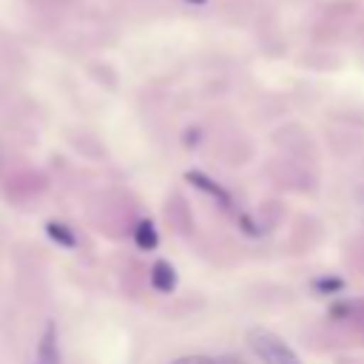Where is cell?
Segmentation results:
<instances>
[{
	"instance_id": "cell-1",
	"label": "cell",
	"mask_w": 364,
	"mask_h": 364,
	"mask_svg": "<svg viewBox=\"0 0 364 364\" xmlns=\"http://www.w3.org/2000/svg\"><path fill=\"white\" fill-rule=\"evenodd\" d=\"M247 344L256 353L262 364H301L299 353L273 330L267 327H250L247 330Z\"/></svg>"
},
{
	"instance_id": "cell-2",
	"label": "cell",
	"mask_w": 364,
	"mask_h": 364,
	"mask_svg": "<svg viewBox=\"0 0 364 364\" xmlns=\"http://www.w3.org/2000/svg\"><path fill=\"white\" fill-rule=\"evenodd\" d=\"M34 364H60V333L54 321L43 327V336L34 350Z\"/></svg>"
},
{
	"instance_id": "cell-3",
	"label": "cell",
	"mask_w": 364,
	"mask_h": 364,
	"mask_svg": "<svg viewBox=\"0 0 364 364\" xmlns=\"http://www.w3.org/2000/svg\"><path fill=\"white\" fill-rule=\"evenodd\" d=\"M148 279H151V287L159 290V293H173L176 290V267L165 259H156L148 270Z\"/></svg>"
},
{
	"instance_id": "cell-4",
	"label": "cell",
	"mask_w": 364,
	"mask_h": 364,
	"mask_svg": "<svg viewBox=\"0 0 364 364\" xmlns=\"http://www.w3.org/2000/svg\"><path fill=\"white\" fill-rule=\"evenodd\" d=\"M134 242H136V247H139V250H154V247L159 245L156 225H154L151 219L136 222V228H134Z\"/></svg>"
},
{
	"instance_id": "cell-5",
	"label": "cell",
	"mask_w": 364,
	"mask_h": 364,
	"mask_svg": "<svg viewBox=\"0 0 364 364\" xmlns=\"http://www.w3.org/2000/svg\"><path fill=\"white\" fill-rule=\"evenodd\" d=\"M46 233L60 245V247H77V233L65 225V222H57V219H51V222H46Z\"/></svg>"
},
{
	"instance_id": "cell-6",
	"label": "cell",
	"mask_w": 364,
	"mask_h": 364,
	"mask_svg": "<svg viewBox=\"0 0 364 364\" xmlns=\"http://www.w3.org/2000/svg\"><path fill=\"white\" fill-rule=\"evenodd\" d=\"M188 179H191L196 188H202L205 193H210L213 199H219V205H222V208H230V196H228V193H225L219 185H213V182H210L205 173H199V171H191V173H188Z\"/></svg>"
},
{
	"instance_id": "cell-7",
	"label": "cell",
	"mask_w": 364,
	"mask_h": 364,
	"mask_svg": "<svg viewBox=\"0 0 364 364\" xmlns=\"http://www.w3.org/2000/svg\"><path fill=\"white\" fill-rule=\"evenodd\" d=\"M173 364H216V358H210V355H182Z\"/></svg>"
},
{
	"instance_id": "cell-8",
	"label": "cell",
	"mask_w": 364,
	"mask_h": 364,
	"mask_svg": "<svg viewBox=\"0 0 364 364\" xmlns=\"http://www.w3.org/2000/svg\"><path fill=\"white\" fill-rule=\"evenodd\" d=\"M216 364H247V361H245V358H239V355H230V353H228V355H219V358H216Z\"/></svg>"
},
{
	"instance_id": "cell-9",
	"label": "cell",
	"mask_w": 364,
	"mask_h": 364,
	"mask_svg": "<svg viewBox=\"0 0 364 364\" xmlns=\"http://www.w3.org/2000/svg\"><path fill=\"white\" fill-rule=\"evenodd\" d=\"M191 3H205V0H191Z\"/></svg>"
}]
</instances>
